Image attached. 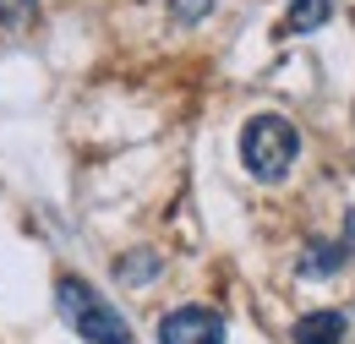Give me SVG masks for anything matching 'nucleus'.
Masks as SVG:
<instances>
[{"instance_id":"nucleus-8","label":"nucleus","mask_w":355,"mask_h":344,"mask_svg":"<svg viewBox=\"0 0 355 344\" xmlns=\"http://www.w3.org/2000/svg\"><path fill=\"white\" fill-rule=\"evenodd\" d=\"M170 11H175V22H202L214 11V0H170Z\"/></svg>"},{"instance_id":"nucleus-7","label":"nucleus","mask_w":355,"mask_h":344,"mask_svg":"<svg viewBox=\"0 0 355 344\" xmlns=\"http://www.w3.org/2000/svg\"><path fill=\"white\" fill-rule=\"evenodd\" d=\"M33 11H39V0H0V22H6V28L33 22Z\"/></svg>"},{"instance_id":"nucleus-3","label":"nucleus","mask_w":355,"mask_h":344,"mask_svg":"<svg viewBox=\"0 0 355 344\" xmlns=\"http://www.w3.org/2000/svg\"><path fill=\"white\" fill-rule=\"evenodd\" d=\"M159 344H224V317L208 306H175L159 322Z\"/></svg>"},{"instance_id":"nucleus-5","label":"nucleus","mask_w":355,"mask_h":344,"mask_svg":"<svg viewBox=\"0 0 355 344\" xmlns=\"http://www.w3.org/2000/svg\"><path fill=\"white\" fill-rule=\"evenodd\" d=\"M328 17H334V0H295L290 17L279 22V33H284V39H295V33H317Z\"/></svg>"},{"instance_id":"nucleus-1","label":"nucleus","mask_w":355,"mask_h":344,"mask_svg":"<svg viewBox=\"0 0 355 344\" xmlns=\"http://www.w3.org/2000/svg\"><path fill=\"white\" fill-rule=\"evenodd\" d=\"M295 159H301V131L290 126L284 115H252L246 131H241V164L252 180H284V175L295 170Z\"/></svg>"},{"instance_id":"nucleus-4","label":"nucleus","mask_w":355,"mask_h":344,"mask_svg":"<svg viewBox=\"0 0 355 344\" xmlns=\"http://www.w3.org/2000/svg\"><path fill=\"white\" fill-rule=\"evenodd\" d=\"M350 334V317L345 311H306V317H295V328H290V339L295 344H345Z\"/></svg>"},{"instance_id":"nucleus-2","label":"nucleus","mask_w":355,"mask_h":344,"mask_svg":"<svg viewBox=\"0 0 355 344\" xmlns=\"http://www.w3.org/2000/svg\"><path fill=\"white\" fill-rule=\"evenodd\" d=\"M55 306H60V317L71 322L77 339H88V344H137L132 322L104 301L88 279H71V273H66V279L55 284Z\"/></svg>"},{"instance_id":"nucleus-6","label":"nucleus","mask_w":355,"mask_h":344,"mask_svg":"<svg viewBox=\"0 0 355 344\" xmlns=\"http://www.w3.org/2000/svg\"><path fill=\"white\" fill-rule=\"evenodd\" d=\"M334 268H345V246L317 241V246H311V257H301V273H306V279H322V273H334Z\"/></svg>"}]
</instances>
